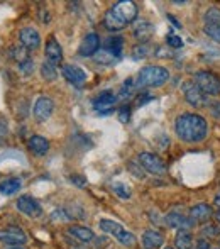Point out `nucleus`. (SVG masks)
<instances>
[{"instance_id":"1","label":"nucleus","mask_w":220,"mask_h":249,"mask_svg":"<svg viewBox=\"0 0 220 249\" xmlns=\"http://www.w3.org/2000/svg\"><path fill=\"white\" fill-rule=\"evenodd\" d=\"M174 129L181 141L185 142H200L207 138L208 124L202 115L198 114H181L174 122Z\"/></svg>"},{"instance_id":"2","label":"nucleus","mask_w":220,"mask_h":249,"mask_svg":"<svg viewBox=\"0 0 220 249\" xmlns=\"http://www.w3.org/2000/svg\"><path fill=\"white\" fill-rule=\"evenodd\" d=\"M137 17V7L131 0H122L112 5L103 17V26L109 31H120Z\"/></svg>"},{"instance_id":"3","label":"nucleus","mask_w":220,"mask_h":249,"mask_svg":"<svg viewBox=\"0 0 220 249\" xmlns=\"http://www.w3.org/2000/svg\"><path fill=\"white\" fill-rule=\"evenodd\" d=\"M169 80V71L163 66L149 65L139 71L137 75V87H161Z\"/></svg>"},{"instance_id":"4","label":"nucleus","mask_w":220,"mask_h":249,"mask_svg":"<svg viewBox=\"0 0 220 249\" xmlns=\"http://www.w3.org/2000/svg\"><path fill=\"white\" fill-rule=\"evenodd\" d=\"M100 229H102L103 232H107V234H112V236H114L115 239L122 244V246L129 248V246H134V244H135L134 234L129 232V231H125L124 227H122L118 222H115V220L102 219V220H100Z\"/></svg>"},{"instance_id":"5","label":"nucleus","mask_w":220,"mask_h":249,"mask_svg":"<svg viewBox=\"0 0 220 249\" xmlns=\"http://www.w3.org/2000/svg\"><path fill=\"white\" fill-rule=\"evenodd\" d=\"M195 83L205 95H220V78L212 71H197L195 73Z\"/></svg>"},{"instance_id":"6","label":"nucleus","mask_w":220,"mask_h":249,"mask_svg":"<svg viewBox=\"0 0 220 249\" xmlns=\"http://www.w3.org/2000/svg\"><path fill=\"white\" fill-rule=\"evenodd\" d=\"M137 161L141 163V166L144 168V171L151 175H156V177H163L166 175V164L163 163V160L159 156L152 153H141L137 158Z\"/></svg>"},{"instance_id":"7","label":"nucleus","mask_w":220,"mask_h":249,"mask_svg":"<svg viewBox=\"0 0 220 249\" xmlns=\"http://www.w3.org/2000/svg\"><path fill=\"white\" fill-rule=\"evenodd\" d=\"M183 93H185V99H186V102L193 108H200L207 104V95L198 89L197 83H195L193 80L183 83Z\"/></svg>"},{"instance_id":"8","label":"nucleus","mask_w":220,"mask_h":249,"mask_svg":"<svg viewBox=\"0 0 220 249\" xmlns=\"http://www.w3.org/2000/svg\"><path fill=\"white\" fill-rule=\"evenodd\" d=\"M0 243L7 244V246H22L27 243V237L20 227L9 226L0 231Z\"/></svg>"},{"instance_id":"9","label":"nucleus","mask_w":220,"mask_h":249,"mask_svg":"<svg viewBox=\"0 0 220 249\" xmlns=\"http://www.w3.org/2000/svg\"><path fill=\"white\" fill-rule=\"evenodd\" d=\"M53 110H54V102L51 100L50 97H39V99L36 100V104H34L33 114L37 122H46L48 119L51 117Z\"/></svg>"},{"instance_id":"10","label":"nucleus","mask_w":220,"mask_h":249,"mask_svg":"<svg viewBox=\"0 0 220 249\" xmlns=\"http://www.w3.org/2000/svg\"><path fill=\"white\" fill-rule=\"evenodd\" d=\"M19 41L27 51H36L41 46V36L34 27H22L19 33Z\"/></svg>"},{"instance_id":"11","label":"nucleus","mask_w":220,"mask_h":249,"mask_svg":"<svg viewBox=\"0 0 220 249\" xmlns=\"http://www.w3.org/2000/svg\"><path fill=\"white\" fill-rule=\"evenodd\" d=\"M17 209H19L24 215L33 217V219H36V217H39L41 213H43V209H41V205L37 203V200H34L33 197H27V195L19 197V200H17Z\"/></svg>"},{"instance_id":"12","label":"nucleus","mask_w":220,"mask_h":249,"mask_svg":"<svg viewBox=\"0 0 220 249\" xmlns=\"http://www.w3.org/2000/svg\"><path fill=\"white\" fill-rule=\"evenodd\" d=\"M61 75L75 87H82L86 82V73L76 65H63Z\"/></svg>"},{"instance_id":"13","label":"nucleus","mask_w":220,"mask_h":249,"mask_svg":"<svg viewBox=\"0 0 220 249\" xmlns=\"http://www.w3.org/2000/svg\"><path fill=\"white\" fill-rule=\"evenodd\" d=\"M166 224L173 229H178V231H188L195 226V222L190 219V217L183 215L180 212H169L166 215Z\"/></svg>"},{"instance_id":"14","label":"nucleus","mask_w":220,"mask_h":249,"mask_svg":"<svg viewBox=\"0 0 220 249\" xmlns=\"http://www.w3.org/2000/svg\"><path fill=\"white\" fill-rule=\"evenodd\" d=\"M100 51V37L99 34L95 33H90L88 36H85L83 39L82 46H80V56H93Z\"/></svg>"},{"instance_id":"15","label":"nucleus","mask_w":220,"mask_h":249,"mask_svg":"<svg viewBox=\"0 0 220 249\" xmlns=\"http://www.w3.org/2000/svg\"><path fill=\"white\" fill-rule=\"evenodd\" d=\"M214 212H212V207L208 203H197L190 209V219L193 220L195 224H202V222H207L208 219H212Z\"/></svg>"},{"instance_id":"16","label":"nucleus","mask_w":220,"mask_h":249,"mask_svg":"<svg viewBox=\"0 0 220 249\" xmlns=\"http://www.w3.org/2000/svg\"><path fill=\"white\" fill-rule=\"evenodd\" d=\"M44 53H46V59L51 63V65H61L63 61V50L61 46H59V43L54 39L53 36L50 37V39L46 41V50H44Z\"/></svg>"},{"instance_id":"17","label":"nucleus","mask_w":220,"mask_h":249,"mask_svg":"<svg viewBox=\"0 0 220 249\" xmlns=\"http://www.w3.org/2000/svg\"><path fill=\"white\" fill-rule=\"evenodd\" d=\"M165 243V237H163L161 232L154 229H148L144 234H142V244H144L146 249H158L163 246Z\"/></svg>"},{"instance_id":"18","label":"nucleus","mask_w":220,"mask_h":249,"mask_svg":"<svg viewBox=\"0 0 220 249\" xmlns=\"http://www.w3.org/2000/svg\"><path fill=\"white\" fill-rule=\"evenodd\" d=\"M152 33H154V27L148 20H139L137 26L134 27V37L139 43H148L151 39Z\"/></svg>"},{"instance_id":"19","label":"nucleus","mask_w":220,"mask_h":249,"mask_svg":"<svg viewBox=\"0 0 220 249\" xmlns=\"http://www.w3.org/2000/svg\"><path fill=\"white\" fill-rule=\"evenodd\" d=\"M122 48H124V39H122L120 36H112L105 41V46L100 48V50H103L112 59H115L120 56Z\"/></svg>"},{"instance_id":"20","label":"nucleus","mask_w":220,"mask_h":249,"mask_svg":"<svg viewBox=\"0 0 220 249\" xmlns=\"http://www.w3.org/2000/svg\"><path fill=\"white\" fill-rule=\"evenodd\" d=\"M114 104H115V95L112 92H102L95 99V102H93V105H95V108L100 114H107L114 107Z\"/></svg>"},{"instance_id":"21","label":"nucleus","mask_w":220,"mask_h":249,"mask_svg":"<svg viewBox=\"0 0 220 249\" xmlns=\"http://www.w3.org/2000/svg\"><path fill=\"white\" fill-rule=\"evenodd\" d=\"M27 146L36 156H44L48 153V149H50V141L46 138H43V136H33L27 141Z\"/></svg>"},{"instance_id":"22","label":"nucleus","mask_w":220,"mask_h":249,"mask_svg":"<svg viewBox=\"0 0 220 249\" xmlns=\"http://www.w3.org/2000/svg\"><path fill=\"white\" fill-rule=\"evenodd\" d=\"M68 234L75 237V239H78L80 243H92L93 237H95L93 231L85 226H71L68 229Z\"/></svg>"},{"instance_id":"23","label":"nucleus","mask_w":220,"mask_h":249,"mask_svg":"<svg viewBox=\"0 0 220 249\" xmlns=\"http://www.w3.org/2000/svg\"><path fill=\"white\" fill-rule=\"evenodd\" d=\"M174 248L176 249H191L193 248V237L188 231H178L174 237Z\"/></svg>"},{"instance_id":"24","label":"nucleus","mask_w":220,"mask_h":249,"mask_svg":"<svg viewBox=\"0 0 220 249\" xmlns=\"http://www.w3.org/2000/svg\"><path fill=\"white\" fill-rule=\"evenodd\" d=\"M20 190V180L19 178H9V180H3L0 183V194L3 195H14Z\"/></svg>"},{"instance_id":"25","label":"nucleus","mask_w":220,"mask_h":249,"mask_svg":"<svg viewBox=\"0 0 220 249\" xmlns=\"http://www.w3.org/2000/svg\"><path fill=\"white\" fill-rule=\"evenodd\" d=\"M205 26L220 27V7H210L205 14Z\"/></svg>"},{"instance_id":"26","label":"nucleus","mask_w":220,"mask_h":249,"mask_svg":"<svg viewBox=\"0 0 220 249\" xmlns=\"http://www.w3.org/2000/svg\"><path fill=\"white\" fill-rule=\"evenodd\" d=\"M41 75L46 82H53V80L58 78V70H56L54 65H51L50 61H44L41 65Z\"/></svg>"},{"instance_id":"27","label":"nucleus","mask_w":220,"mask_h":249,"mask_svg":"<svg viewBox=\"0 0 220 249\" xmlns=\"http://www.w3.org/2000/svg\"><path fill=\"white\" fill-rule=\"evenodd\" d=\"M200 234L203 237H219L220 236V226H212V224L203 226L200 231Z\"/></svg>"},{"instance_id":"28","label":"nucleus","mask_w":220,"mask_h":249,"mask_svg":"<svg viewBox=\"0 0 220 249\" xmlns=\"http://www.w3.org/2000/svg\"><path fill=\"white\" fill-rule=\"evenodd\" d=\"M135 87H134V80L132 78H127L125 83L122 85V92H120V99H129V97L134 93Z\"/></svg>"},{"instance_id":"29","label":"nucleus","mask_w":220,"mask_h":249,"mask_svg":"<svg viewBox=\"0 0 220 249\" xmlns=\"http://www.w3.org/2000/svg\"><path fill=\"white\" fill-rule=\"evenodd\" d=\"M112 190H114L120 198H124V200L131 198V190H129L124 183H114V185H112Z\"/></svg>"},{"instance_id":"30","label":"nucleus","mask_w":220,"mask_h":249,"mask_svg":"<svg viewBox=\"0 0 220 249\" xmlns=\"http://www.w3.org/2000/svg\"><path fill=\"white\" fill-rule=\"evenodd\" d=\"M12 54H14V58L19 61V65H22L24 61H27V59H29V56H27V50L24 46H16L12 50Z\"/></svg>"},{"instance_id":"31","label":"nucleus","mask_w":220,"mask_h":249,"mask_svg":"<svg viewBox=\"0 0 220 249\" xmlns=\"http://www.w3.org/2000/svg\"><path fill=\"white\" fill-rule=\"evenodd\" d=\"M203 31H205V34H207V36L210 37L212 41H215V43H220V27H217V26H205Z\"/></svg>"},{"instance_id":"32","label":"nucleus","mask_w":220,"mask_h":249,"mask_svg":"<svg viewBox=\"0 0 220 249\" xmlns=\"http://www.w3.org/2000/svg\"><path fill=\"white\" fill-rule=\"evenodd\" d=\"M166 43L169 48H173V50H180L181 46H183V41H181L180 36H174V34H169V36L166 37Z\"/></svg>"},{"instance_id":"33","label":"nucleus","mask_w":220,"mask_h":249,"mask_svg":"<svg viewBox=\"0 0 220 249\" xmlns=\"http://www.w3.org/2000/svg\"><path fill=\"white\" fill-rule=\"evenodd\" d=\"M9 136V127H7V121L5 119H0V144H3V141Z\"/></svg>"},{"instance_id":"34","label":"nucleus","mask_w":220,"mask_h":249,"mask_svg":"<svg viewBox=\"0 0 220 249\" xmlns=\"http://www.w3.org/2000/svg\"><path fill=\"white\" fill-rule=\"evenodd\" d=\"M149 53V46H146V44H141V46H135L134 51H132V56L134 58H142V56H146Z\"/></svg>"},{"instance_id":"35","label":"nucleus","mask_w":220,"mask_h":249,"mask_svg":"<svg viewBox=\"0 0 220 249\" xmlns=\"http://www.w3.org/2000/svg\"><path fill=\"white\" fill-rule=\"evenodd\" d=\"M118 119H120V122H129V119H131V108L129 107H122L120 110H118Z\"/></svg>"},{"instance_id":"36","label":"nucleus","mask_w":220,"mask_h":249,"mask_svg":"<svg viewBox=\"0 0 220 249\" xmlns=\"http://www.w3.org/2000/svg\"><path fill=\"white\" fill-rule=\"evenodd\" d=\"M149 100H152V95H149V93H141V95H137V102H135V105H137V107H142V105L148 104Z\"/></svg>"},{"instance_id":"37","label":"nucleus","mask_w":220,"mask_h":249,"mask_svg":"<svg viewBox=\"0 0 220 249\" xmlns=\"http://www.w3.org/2000/svg\"><path fill=\"white\" fill-rule=\"evenodd\" d=\"M20 66V70H22L24 73H33V70H34V63H33V59H27V61H24L22 65H19Z\"/></svg>"},{"instance_id":"38","label":"nucleus","mask_w":220,"mask_h":249,"mask_svg":"<svg viewBox=\"0 0 220 249\" xmlns=\"http://www.w3.org/2000/svg\"><path fill=\"white\" fill-rule=\"evenodd\" d=\"M191 249H212L210 248V243H208L207 239H197V243H195V248H191Z\"/></svg>"},{"instance_id":"39","label":"nucleus","mask_w":220,"mask_h":249,"mask_svg":"<svg viewBox=\"0 0 220 249\" xmlns=\"http://www.w3.org/2000/svg\"><path fill=\"white\" fill-rule=\"evenodd\" d=\"M214 203H215V207H219L220 209V192L217 195H215V198H214Z\"/></svg>"},{"instance_id":"40","label":"nucleus","mask_w":220,"mask_h":249,"mask_svg":"<svg viewBox=\"0 0 220 249\" xmlns=\"http://www.w3.org/2000/svg\"><path fill=\"white\" fill-rule=\"evenodd\" d=\"M215 219H217V222L220 224V210H219V212H217V213H215Z\"/></svg>"},{"instance_id":"41","label":"nucleus","mask_w":220,"mask_h":249,"mask_svg":"<svg viewBox=\"0 0 220 249\" xmlns=\"http://www.w3.org/2000/svg\"><path fill=\"white\" fill-rule=\"evenodd\" d=\"M9 249H22V248H20V246H10Z\"/></svg>"},{"instance_id":"42","label":"nucleus","mask_w":220,"mask_h":249,"mask_svg":"<svg viewBox=\"0 0 220 249\" xmlns=\"http://www.w3.org/2000/svg\"><path fill=\"white\" fill-rule=\"evenodd\" d=\"M165 249H173V248H165Z\"/></svg>"}]
</instances>
